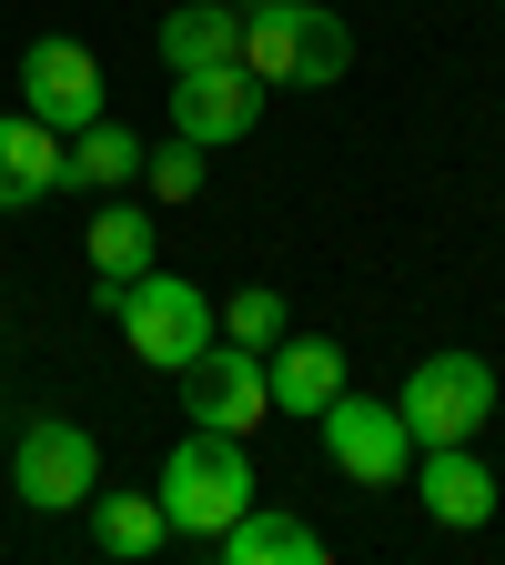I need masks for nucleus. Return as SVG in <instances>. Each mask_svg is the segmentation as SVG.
<instances>
[{
	"instance_id": "1",
	"label": "nucleus",
	"mask_w": 505,
	"mask_h": 565,
	"mask_svg": "<svg viewBox=\"0 0 505 565\" xmlns=\"http://www.w3.org/2000/svg\"><path fill=\"white\" fill-rule=\"evenodd\" d=\"M243 71L263 92H324L354 71V31L324 0H243Z\"/></svg>"
},
{
	"instance_id": "2",
	"label": "nucleus",
	"mask_w": 505,
	"mask_h": 565,
	"mask_svg": "<svg viewBox=\"0 0 505 565\" xmlns=\"http://www.w3.org/2000/svg\"><path fill=\"white\" fill-rule=\"evenodd\" d=\"M162 525L172 535H192V545H212V535H223L243 505H253V455H243V435H212V424H192V435L162 455Z\"/></svg>"
},
{
	"instance_id": "3",
	"label": "nucleus",
	"mask_w": 505,
	"mask_h": 565,
	"mask_svg": "<svg viewBox=\"0 0 505 565\" xmlns=\"http://www.w3.org/2000/svg\"><path fill=\"white\" fill-rule=\"evenodd\" d=\"M102 313L122 323V343H131L152 374H182L192 353H202L212 333H223L212 294H202V282H182V273H162V263H152V273H131V282H122V294H112Z\"/></svg>"
},
{
	"instance_id": "4",
	"label": "nucleus",
	"mask_w": 505,
	"mask_h": 565,
	"mask_svg": "<svg viewBox=\"0 0 505 565\" xmlns=\"http://www.w3.org/2000/svg\"><path fill=\"white\" fill-rule=\"evenodd\" d=\"M404 435L414 445H475L485 414H495V364L485 353H424V364L404 374Z\"/></svg>"
},
{
	"instance_id": "5",
	"label": "nucleus",
	"mask_w": 505,
	"mask_h": 565,
	"mask_svg": "<svg viewBox=\"0 0 505 565\" xmlns=\"http://www.w3.org/2000/svg\"><path fill=\"white\" fill-rule=\"evenodd\" d=\"M11 494L41 505V515L92 505V494H102V445L82 435V424H61V414H31L21 445H11Z\"/></svg>"
},
{
	"instance_id": "6",
	"label": "nucleus",
	"mask_w": 505,
	"mask_h": 565,
	"mask_svg": "<svg viewBox=\"0 0 505 565\" xmlns=\"http://www.w3.org/2000/svg\"><path fill=\"white\" fill-rule=\"evenodd\" d=\"M172 384H182V414H192V424H212V435H253V424L273 414V374H263V353H253V343H233V333H212Z\"/></svg>"
},
{
	"instance_id": "7",
	"label": "nucleus",
	"mask_w": 505,
	"mask_h": 565,
	"mask_svg": "<svg viewBox=\"0 0 505 565\" xmlns=\"http://www.w3.org/2000/svg\"><path fill=\"white\" fill-rule=\"evenodd\" d=\"M314 424H324V455H334V475H344V484H365V494L404 484L414 435H404V414H394V404H375V394H354V384H344Z\"/></svg>"
},
{
	"instance_id": "8",
	"label": "nucleus",
	"mask_w": 505,
	"mask_h": 565,
	"mask_svg": "<svg viewBox=\"0 0 505 565\" xmlns=\"http://www.w3.org/2000/svg\"><path fill=\"white\" fill-rule=\"evenodd\" d=\"M263 121V82L243 61H202V71H172V131L202 141V152H223Z\"/></svg>"
},
{
	"instance_id": "9",
	"label": "nucleus",
	"mask_w": 505,
	"mask_h": 565,
	"mask_svg": "<svg viewBox=\"0 0 505 565\" xmlns=\"http://www.w3.org/2000/svg\"><path fill=\"white\" fill-rule=\"evenodd\" d=\"M21 111H41V121L71 141L82 121H102V61H92L82 41H31V51H21Z\"/></svg>"
},
{
	"instance_id": "10",
	"label": "nucleus",
	"mask_w": 505,
	"mask_h": 565,
	"mask_svg": "<svg viewBox=\"0 0 505 565\" xmlns=\"http://www.w3.org/2000/svg\"><path fill=\"white\" fill-rule=\"evenodd\" d=\"M414 494H424V515L455 525V535L495 515V475L475 465V445H414Z\"/></svg>"
},
{
	"instance_id": "11",
	"label": "nucleus",
	"mask_w": 505,
	"mask_h": 565,
	"mask_svg": "<svg viewBox=\"0 0 505 565\" xmlns=\"http://www.w3.org/2000/svg\"><path fill=\"white\" fill-rule=\"evenodd\" d=\"M61 192V131L41 111H0V212H31Z\"/></svg>"
},
{
	"instance_id": "12",
	"label": "nucleus",
	"mask_w": 505,
	"mask_h": 565,
	"mask_svg": "<svg viewBox=\"0 0 505 565\" xmlns=\"http://www.w3.org/2000/svg\"><path fill=\"white\" fill-rule=\"evenodd\" d=\"M212 555H223V565H324V535H314L304 515H283V505H263V494H253V505L212 535Z\"/></svg>"
},
{
	"instance_id": "13",
	"label": "nucleus",
	"mask_w": 505,
	"mask_h": 565,
	"mask_svg": "<svg viewBox=\"0 0 505 565\" xmlns=\"http://www.w3.org/2000/svg\"><path fill=\"white\" fill-rule=\"evenodd\" d=\"M263 374H273V414H324L344 394V343L334 333H283Z\"/></svg>"
},
{
	"instance_id": "14",
	"label": "nucleus",
	"mask_w": 505,
	"mask_h": 565,
	"mask_svg": "<svg viewBox=\"0 0 505 565\" xmlns=\"http://www.w3.org/2000/svg\"><path fill=\"white\" fill-rule=\"evenodd\" d=\"M152 243H162V233H152V212H141V202H102V223L82 233V253H92V303H112L131 273H152V263H162Z\"/></svg>"
},
{
	"instance_id": "15",
	"label": "nucleus",
	"mask_w": 505,
	"mask_h": 565,
	"mask_svg": "<svg viewBox=\"0 0 505 565\" xmlns=\"http://www.w3.org/2000/svg\"><path fill=\"white\" fill-rule=\"evenodd\" d=\"M131 182H141V131H122L112 111L61 141V192H131Z\"/></svg>"
},
{
	"instance_id": "16",
	"label": "nucleus",
	"mask_w": 505,
	"mask_h": 565,
	"mask_svg": "<svg viewBox=\"0 0 505 565\" xmlns=\"http://www.w3.org/2000/svg\"><path fill=\"white\" fill-rule=\"evenodd\" d=\"M202 61H243V11H223V0L162 11V71H202Z\"/></svg>"
},
{
	"instance_id": "17",
	"label": "nucleus",
	"mask_w": 505,
	"mask_h": 565,
	"mask_svg": "<svg viewBox=\"0 0 505 565\" xmlns=\"http://www.w3.org/2000/svg\"><path fill=\"white\" fill-rule=\"evenodd\" d=\"M162 494H92V545L112 555V565H131V555H162Z\"/></svg>"
},
{
	"instance_id": "18",
	"label": "nucleus",
	"mask_w": 505,
	"mask_h": 565,
	"mask_svg": "<svg viewBox=\"0 0 505 565\" xmlns=\"http://www.w3.org/2000/svg\"><path fill=\"white\" fill-rule=\"evenodd\" d=\"M283 323H294V303H283L273 282H243V294L223 303V333H233V343H253V353H273V343H283Z\"/></svg>"
},
{
	"instance_id": "19",
	"label": "nucleus",
	"mask_w": 505,
	"mask_h": 565,
	"mask_svg": "<svg viewBox=\"0 0 505 565\" xmlns=\"http://www.w3.org/2000/svg\"><path fill=\"white\" fill-rule=\"evenodd\" d=\"M141 182H152L162 202H192V192H202V141H182V131H172L162 152H141Z\"/></svg>"
}]
</instances>
